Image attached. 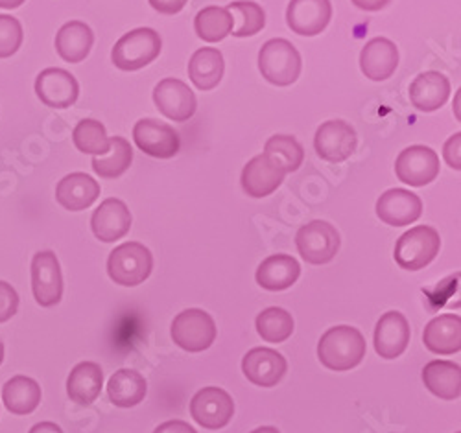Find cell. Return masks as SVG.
<instances>
[{
    "mask_svg": "<svg viewBox=\"0 0 461 433\" xmlns=\"http://www.w3.org/2000/svg\"><path fill=\"white\" fill-rule=\"evenodd\" d=\"M91 229L100 242H117L124 239L131 229V212L124 202L109 198L102 202L100 207L93 212Z\"/></svg>",
    "mask_w": 461,
    "mask_h": 433,
    "instance_id": "obj_20",
    "label": "cell"
},
{
    "mask_svg": "<svg viewBox=\"0 0 461 433\" xmlns=\"http://www.w3.org/2000/svg\"><path fill=\"white\" fill-rule=\"evenodd\" d=\"M133 161V149L130 142L122 137H113L111 139V151L105 155L95 157L93 159V170L104 177V179H114L121 177Z\"/></svg>",
    "mask_w": 461,
    "mask_h": 433,
    "instance_id": "obj_32",
    "label": "cell"
},
{
    "mask_svg": "<svg viewBox=\"0 0 461 433\" xmlns=\"http://www.w3.org/2000/svg\"><path fill=\"white\" fill-rule=\"evenodd\" d=\"M19 310V295L15 288L5 281H0V323L10 321Z\"/></svg>",
    "mask_w": 461,
    "mask_h": 433,
    "instance_id": "obj_39",
    "label": "cell"
},
{
    "mask_svg": "<svg viewBox=\"0 0 461 433\" xmlns=\"http://www.w3.org/2000/svg\"><path fill=\"white\" fill-rule=\"evenodd\" d=\"M148 392V383L142 374L133 369H121L109 378V401L119 408H133L140 404Z\"/></svg>",
    "mask_w": 461,
    "mask_h": 433,
    "instance_id": "obj_30",
    "label": "cell"
},
{
    "mask_svg": "<svg viewBox=\"0 0 461 433\" xmlns=\"http://www.w3.org/2000/svg\"><path fill=\"white\" fill-rule=\"evenodd\" d=\"M35 95L52 109H67L78 100L80 86L68 70L47 68L37 76Z\"/></svg>",
    "mask_w": 461,
    "mask_h": 433,
    "instance_id": "obj_14",
    "label": "cell"
},
{
    "mask_svg": "<svg viewBox=\"0 0 461 433\" xmlns=\"http://www.w3.org/2000/svg\"><path fill=\"white\" fill-rule=\"evenodd\" d=\"M74 146L82 153H89L95 157L105 155L111 148V139L105 133V126L95 118H86V121L78 122L72 133Z\"/></svg>",
    "mask_w": 461,
    "mask_h": 433,
    "instance_id": "obj_36",
    "label": "cell"
},
{
    "mask_svg": "<svg viewBox=\"0 0 461 433\" xmlns=\"http://www.w3.org/2000/svg\"><path fill=\"white\" fill-rule=\"evenodd\" d=\"M286 172L267 155H257L242 170V188L249 198L260 200L274 194L285 181Z\"/></svg>",
    "mask_w": 461,
    "mask_h": 433,
    "instance_id": "obj_19",
    "label": "cell"
},
{
    "mask_svg": "<svg viewBox=\"0 0 461 433\" xmlns=\"http://www.w3.org/2000/svg\"><path fill=\"white\" fill-rule=\"evenodd\" d=\"M23 45V26L12 15H0V58L14 56Z\"/></svg>",
    "mask_w": 461,
    "mask_h": 433,
    "instance_id": "obj_38",
    "label": "cell"
},
{
    "mask_svg": "<svg viewBox=\"0 0 461 433\" xmlns=\"http://www.w3.org/2000/svg\"><path fill=\"white\" fill-rule=\"evenodd\" d=\"M251 433H281V431L277 428H274V426H262V428L253 429Z\"/></svg>",
    "mask_w": 461,
    "mask_h": 433,
    "instance_id": "obj_46",
    "label": "cell"
},
{
    "mask_svg": "<svg viewBox=\"0 0 461 433\" xmlns=\"http://www.w3.org/2000/svg\"><path fill=\"white\" fill-rule=\"evenodd\" d=\"M450 95V82L439 72H422L410 86V102L422 113H432L445 105Z\"/></svg>",
    "mask_w": 461,
    "mask_h": 433,
    "instance_id": "obj_23",
    "label": "cell"
},
{
    "mask_svg": "<svg viewBox=\"0 0 461 433\" xmlns=\"http://www.w3.org/2000/svg\"><path fill=\"white\" fill-rule=\"evenodd\" d=\"M102 385H104L102 367L95 362H82L68 374L67 395L76 404L89 406L100 397Z\"/></svg>",
    "mask_w": 461,
    "mask_h": 433,
    "instance_id": "obj_27",
    "label": "cell"
},
{
    "mask_svg": "<svg viewBox=\"0 0 461 433\" xmlns=\"http://www.w3.org/2000/svg\"><path fill=\"white\" fill-rule=\"evenodd\" d=\"M32 290L35 301L45 308L61 301L63 277L59 260L52 251H40L32 258Z\"/></svg>",
    "mask_w": 461,
    "mask_h": 433,
    "instance_id": "obj_10",
    "label": "cell"
},
{
    "mask_svg": "<svg viewBox=\"0 0 461 433\" xmlns=\"http://www.w3.org/2000/svg\"><path fill=\"white\" fill-rule=\"evenodd\" d=\"M153 269V257L139 242H126L114 248L107 260V273L114 284L133 288L142 284Z\"/></svg>",
    "mask_w": 461,
    "mask_h": 433,
    "instance_id": "obj_4",
    "label": "cell"
},
{
    "mask_svg": "<svg viewBox=\"0 0 461 433\" xmlns=\"http://www.w3.org/2000/svg\"><path fill=\"white\" fill-rule=\"evenodd\" d=\"M223 70H225V63H223L221 52L211 47L196 50L192 54L188 63L190 82L202 91H211L218 87V84L223 77Z\"/></svg>",
    "mask_w": 461,
    "mask_h": 433,
    "instance_id": "obj_29",
    "label": "cell"
},
{
    "mask_svg": "<svg viewBox=\"0 0 461 433\" xmlns=\"http://www.w3.org/2000/svg\"><path fill=\"white\" fill-rule=\"evenodd\" d=\"M422 382L427 389L443 401H456L461 395V369L454 362L434 360L422 369Z\"/></svg>",
    "mask_w": 461,
    "mask_h": 433,
    "instance_id": "obj_28",
    "label": "cell"
},
{
    "mask_svg": "<svg viewBox=\"0 0 461 433\" xmlns=\"http://www.w3.org/2000/svg\"><path fill=\"white\" fill-rule=\"evenodd\" d=\"M190 415L207 429H220L235 415V402L220 387H203L190 401Z\"/></svg>",
    "mask_w": 461,
    "mask_h": 433,
    "instance_id": "obj_9",
    "label": "cell"
},
{
    "mask_svg": "<svg viewBox=\"0 0 461 433\" xmlns=\"http://www.w3.org/2000/svg\"><path fill=\"white\" fill-rule=\"evenodd\" d=\"M153 433H198V431L185 420H168L161 424Z\"/></svg>",
    "mask_w": 461,
    "mask_h": 433,
    "instance_id": "obj_42",
    "label": "cell"
},
{
    "mask_svg": "<svg viewBox=\"0 0 461 433\" xmlns=\"http://www.w3.org/2000/svg\"><path fill=\"white\" fill-rule=\"evenodd\" d=\"M186 3L188 0H149V6L163 15H176L186 6Z\"/></svg>",
    "mask_w": 461,
    "mask_h": 433,
    "instance_id": "obj_41",
    "label": "cell"
},
{
    "mask_svg": "<svg viewBox=\"0 0 461 433\" xmlns=\"http://www.w3.org/2000/svg\"><path fill=\"white\" fill-rule=\"evenodd\" d=\"M163 49L161 35L151 28H137L122 35L113 47L111 59L121 70H139L158 59Z\"/></svg>",
    "mask_w": 461,
    "mask_h": 433,
    "instance_id": "obj_2",
    "label": "cell"
},
{
    "mask_svg": "<svg viewBox=\"0 0 461 433\" xmlns=\"http://www.w3.org/2000/svg\"><path fill=\"white\" fill-rule=\"evenodd\" d=\"M459 146H461V135L456 133L445 142V159L450 168L461 170V159H459Z\"/></svg>",
    "mask_w": 461,
    "mask_h": 433,
    "instance_id": "obj_40",
    "label": "cell"
},
{
    "mask_svg": "<svg viewBox=\"0 0 461 433\" xmlns=\"http://www.w3.org/2000/svg\"><path fill=\"white\" fill-rule=\"evenodd\" d=\"M153 102L174 122H186L194 116L198 102L192 89L176 77H165L153 89Z\"/></svg>",
    "mask_w": 461,
    "mask_h": 433,
    "instance_id": "obj_12",
    "label": "cell"
},
{
    "mask_svg": "<svg viewBox=\"0 0 461 433\" xmlns=\"http://www.w3.org/2000/svg\"><path fill=\"white\" fill-rule=\"evenodd\" d=\"M3 360H5V345L0 341V364H3Z\"/></svg>",
    "mask_w": 461,
    "mask_h": 433,
    "instance_id": "obj_47",
    "label": "cell"
},
{
    "mask_svg": "<svg viewBox=\"0 0 461 433\" xmlns=\"http://www.w3.org/2000/svg\"><path fill=\"white\" fill-rule=\"evenodd\" d=\"M98 198L100 185L91 176L82 172L65 176L56 186L58 203L70 212H80L89 209Z\"/></svg>",
    "mask_w": 461,
    "mask_h": 433,
    "instance_id": "obj_22",
    "label": "cell"
},
{
    "mask_svg": "<svg viewBox=\"0 0 461 433\" xmlns=\"http://www.w3.org/2000/svg\"><path fill=\"white\" fill-rule=\"evenodd\" d=\"M422 341L434 354H448L461 350V318L456 313H445V316L434 318L422 332Z\"/></svg>",
    "mask_w": 461,
    "mask_h": 433,
    "instance_id": "obj_25",
    "label": "cell"
},
{
    "mask_svg": "<svg viewBox=\"0 0 461 433\" xmlns=\"http://www.w3.org/2000/svg\"><path fill=\"white\" fill-rule=\"evenodd\" d=\"M358 144L357 131L343 121H329L316 131L314 146L318 155L327 163H343L355 153Z\"/></svg>",
    "mask_w": 461,
    "mask_h": 433,
    "instance_id": "obj_11",
    "label": "cell"
},
{
    "mask_svg": "<svg viewBox=\"0 0 461 433\" xmlns=\"http://www.w3.org/2000/svg\"><path fill=\"white\" fill-rule=\"evenodd\" d=\"M28 433H63V429L56 422H40L35 424Z\"/></svg>",
    "mask_w": 461,
    "mask_h": 433,
    "instance_id": "obj_44",
    "label": "cell"
},
{
    "mask_svg": "<svg viewBox=\"0 0 461 433\" xmlns=\"http://www.w3.org/2000/svg\"><path fill=\"white\" fill-rule=\"evenodd\" d=\"M3 401L14 415H28L41 404V387L33 378L14 376L3 387Z\"/></svg>",
    "mask_w": 461,
    "mask_h": 433,
    "instance_id": "obj_31",
    "label": "cell"
},
{
    "mask_svg": "<svg viewBox=\"0 0 461 433\" xmlns=\"http://www.w3.org/2000/svg\"><path fill=\"white\" fill-rule=\"evenodd\" d=\"M133 139L146 155L156 157V159H170L181 146L177 131L168 124L153 121V118H142L135 124Z\"/></svg>",
    "mask_w": 461,
    "mask_h": 433,
    "instance_id": "obj_13",
    "label": "cell"
},
{
    "mask_svg": "<svg viewBox=\"0 0 461 433\" xmlns=\"http://www.w3.org/2000/svg\"><path fill=\"white\" fill-rule=\"evenodd\" d=\"M339 232L327 221L314 220L297 230L295 246L303 260L314 266L329 264L339 251Z\"/></svg>",
    "mask_w": 461,
    "mask_h": 433,
    "instance_id": "obj_7",
    "label": "cell"
},
{
    "mask_svg": "<svg viewBox=\"0 0 461 433\" xmlns=\"http://www.w3.org/2000/svg\"><path fill=\"white\" fill-rule=\"evenodd\" d=\"M441 249V236L434 227L419 225L406 230L395 244V262L406 271L427 267Z\"/></svg>",
    "mask_w": 461,
    "mask_h": 433,
    "instance_id": "obj_5",
    "label": "cell"
},
{
    "mask_svg": "<svg viewBox=\"0 0 461 433\" xmlns=\"http://www.w3.org/2000/svg\"><path fill=\"white\" fill-rule=\"evenodd\" d=\"M172 339L186 352H203L216 339V323L205 310H183L172 321Z\"/></svg>",
    "mask_w": 461,
    "mask_h": 433,
    "instance_id": "obj_6",
    "label": "cell"
},
{
    "mask_svg": "<svg viewBox=\"0 0 461 433\" xmlns=\"http://www.w3.org/2000/svg\"><path fill=\"white\" fill-rule=\"evenodd\" d=\"M257 332L267 343H283L294 334V318L279 306L266 308L257 316Z\"/></svg>",
    "mask_w": 461,
    "mask_h": 433,
    "instance_id": "obj_34",
    "label": "cell"
},
{
    "mask_svg": "<svg viewBox=\"0 0 461 433\" xmlns=\"http://www.w3.org/2000/svg\"><path fill=\"white\" fill-rule=\"evenodd\" d=\"M422 202L419 195L404 188L384 192L376 202V216L392 227H406L420 218Z\"/></svg>",
    "mask_w": 461,
    "mask_h": 433,
    "instance_id": "obj_16",
    "label": "cell"
},
{
    "mask_svg": "<svg viewBox=\"0 0 461 433\" xmlns=\"http://www.w3.org/2000/svg\"><path fill=\"white\" fill-rule=\"evenodd\" d=\"M258 70L272 86H292L301 74V56L286 39H270L258 52Z\"/></svg>",
    "mask_w": 461,
    "mask_h": 433,
    "instance_id": "obj_3",
    "label": "cell"
},
{
    "mask_svg": "<svg viewBox=\"0 0 461 433\" xmlns=\"http://www.w3.org/2000/svg\"><path fill=\"white\" fill-rule=\"evenodd\" d=\"M264 155L270 157L286 174L297 172L304 159V149L295 137L274 135L264 146Z\"/></svg>",
    "mask_w": 461,
    "mask_h": 433,
    "instance_id": "obj_35",
    "label": "cell"
},
{
    "mask_svg": "<svg viewBox=\"0 0 461 433\" xmlns=\"http://www.w3.org/2000/svg\"><path fill=\"white\" fill-rule=\"evenodd\" d=\"M439 157L429 146H410L402 149L395 161V174L401 183L410 186H427L439 176Z\"/></svg>",
    "mask_w": 461,
    "mask_h": 433,
    "instance_id": "obj_8",
    "label": "cell"
},
{
    "mask_svg": "<svg viewBox=\"0 0 461 433\" xmlns=\"http://www.w3.org/2000/svg\"><path fill=\"white\" fill-rule=\"evenodd\" d=\"M95 43L93 30L82 21L63 24L56 35V50L67 63H82Z\"/></svg>",
    "mask_w": 461,
    "mask_h": 433,
    "instance_id": "obj_26",
    "label": "cell"
},
{
    "mask_svg": "<svg viewBox=\"0 0 461 433\" xmlns=\"http://www.w3.org/2000/svg\"><path fill=\"white\" fill-rule=\"evenodd\" d=\"M286 369L288 364L283 354L267 347L251 348L242 360L246 378L258 387H276L286 374Z\"/></svg>",
    "mask_w": 461,
    "mask_h": 433,
    "instance_id": "obj_15",
    "label": "cell"
},
{
    "mask_svg": "<svg viewBox=\"0 0 461 433\" xmlns=\"http://www.w3.org/2000/svg\"><path fill=\"white\" fill-rule=\"evenodd\" d=\"M301 275V266L294 257L274 255L262 260L257 269V283L267 292H283L295 284Z\"/></svg>",
    "mask_w": 461,
    "mask_h": 433,
    "instance_id": "obj_24",
    "label": "cell"
},
{
    "mask_svg": "<svg viewBox=\"0 0 461 433\" xmlns=\"http://www.w3.org/2000/svg\"><path fill=\"white\" fill-rule=\"evenodd\" d=\"M366 338L355 327L339 325L327 330L318 343V356L330 371H351L366 358Z\"/></svg>",
    "mask_w": 461,
    "mask_h": 433,
    "instance_id": "obj_1",
    "label": "cell"
},
{
    "mask_svg": "<svg viewBox=\"0 0 461 433\" xmlns=\"http://www.w3.org/2000/svg\"><path fill=\"white\" fill-rule=\"evenodd\" d=\"M227 10L233 15V32H230L233 37H251L266 26V14L257 3L237 0V3H230Z\"/></svg>",
    "mask_w": 461,
    "mask_h": 433,
    "instance_id": "obj_37",
    "label": "cell"
},
{
    "mask_svg": "<svg viewBox=\"0 0 461 433\" xmlns=\"http://www.w3.org/2000/svg\"><path fill=\"white\" fill-rule=\"evenodd\" d=\"M410 343V323L401 311H386L375 327V350L384 360H395Z\"/></svg>",
    "mask_w": 461,
    "mask_h": 433,
    "instance_id": "obj_17",
    "label": "cell"
},
{
    "mask_svg": "<svg viewBox=\"0 0 461 433\" xmlns=\"http://www.w3.org/2000/svg\"><path fill=\"white\" fill-rule=\"evenodd\" d=\"M399 65V49L386 37H375L362 49L360 68L373 82H384L393 76Z\"/></svg>",
    "mask_w": 461,
    "mask_h": 433,
    "instance_id": "obj_21",
    "label": "cell"
},
{
    "mask_svg": "<svg viewBox=\"0 0 461 433\" xmlns=\"http://www.w3.org/2000/svg\"><path fill=\"white\" fill-rule=\"evenodd\" d=\"M351 3L364 12H380L386 8L392 0H351Z\"/></svg>",
    "mask_w": 461,
    "mask_h": 433,
    "instance_id": "obj_43",
    "label": "cell"
},
{
    "mask_svg": "<svg viewBox=\"0 0 461 433\" xmlns=\"http://www.w3.org/2000/svg\"><path fill=\"white\" fill-rule=\"evenodd\" d=\"M24 5V0H0V8L5 10H15Z\"/></svg>",
    "mask_w": 461,
    "mask_h": 433,
    "instance_id": "obj_45",
    "label": "cell"
},
{
    "mask_svg": "<svg viewBox=\"0 0 461 433\" xmlns=\"http://www.w3.org/2000/svg\"><path fill=\"white\" fill-rule=\"evenodd\" d=\"M332 17L330 0H290L286 21L292 32L304 37L321 33Z\"/></svg>",
    "mask_w": 461,
    "mask_h": 433,
    "instance_id": "obj_18",
    "label": "cell"
},
{
    "mask_svg": "<svg viewBox=\"0 0 461 433\" xmlns=\"http://www.w3.org/2000/svg\"><path fill=\"white\" fill-rule=\"evenodd\" d=\"M194 30L207 43H218L233 32V15L227 8H203L194 19Z\"/></svg>",
    "mask_w": 461,
    "mask_h": 433,
    "instance_id": "obj_33",
    "label": "cell"
}]
</instances>
